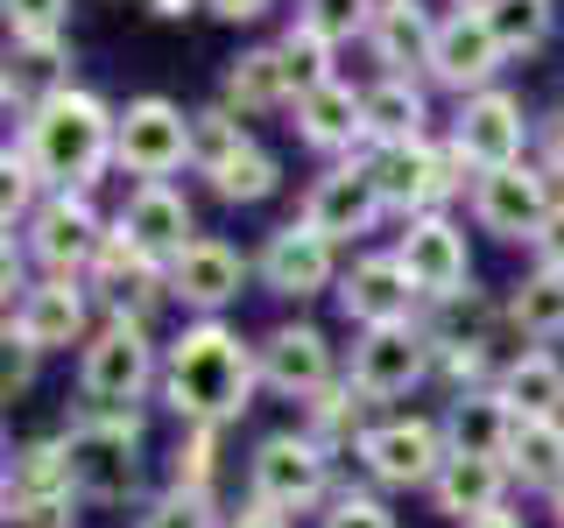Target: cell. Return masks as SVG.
<instances>
[{"label": "cell", "mask_w": 564, "mask_h": 528, "mask_svg": "<svg viewBox=\"0 0 564 528\" xmlns=\"http://www.w3.org/2000/svg\"><path fill=\"white\" fill-rule=\"evenodd\" d=\"M254 387H261L254 345L226 317H198L163 345V402L184 416V430L191 422H212V430L240 422L254 409Z\"/></svg>", "instance_id": "obj_1"}, {"label": "cell", "mask_w": 564, "mask_h": 528, "mask_svg": "<svg viewBox=\"0 0 564 528\" xmlns=\"http://www.w3.org/2000/svg\"><path fill=\"white\" fill-rule=\"evenodd\" d=\"M14 148L29 155V169L43 176V198L50 190H93L106 169L120 163V113L99 92L70 85V92L43 99L22 120V141Z\"/></svg>", "instance_id": "obj_2"}, {"label": "cell", "mask_w": 564, "mask_h": 528, "mask_svg": "<svg viewBox=\"0 0 564 528\" xmlns=\"http://www.w3.org/2000/svg\"><path fill=\"white\" fill-rule=\"evenodd\" d=\"M70 486L93 507H128L141 493V409H85L64 430Z\"/></svg>", "instance_id": "obj_3"}, {"label": "cell", "mask_w": 564, "mask_h": 528, "mask_svg": "<svg viewBox=\"0 0 564 528\" xmlns=\"http://www.w3.org/2000/svg\"><path fill=\"white\" fill-rule=\"evenodd\" d=\"M247 501L275 507V515H311L332 507V451L311 430H275L247 458Z\"/></svg>", "instance_id": "obj_4"}, {"label": "cell", "mask_w": 564, "mask_h": 528, "mask_svg": "<svg viewBox=\"0 0 564 528\" xmlns=\"http://www.w3.org/2000/svg\"><path fill=\"white\" fill-rule=\"evenodd\" d=\"M149 387H163V352L149 324H99L78 352V395L85 409H134Z\"/></svg>", "instance_id": "obj_5"}, {"label": "cell", "mask_w": 564, "mask_h": 528, "mask_svg": "<svg viewBox=\"0 0 564 528\" xmlns=\"http://www.w3.org/2000/svg\"><path fill=\"white\" fill-rule=\"evenodd\" d=\"M367 169H375V184H381V205L388 211H402V219H431V211H445L458 190H466V155L452 148H437L431 134L423 141H402V148H367Z\"/></svg>", "instance_id": "obj_6"}, {"label": "cell", "mask_w": 564, "mask_h": 528, "mask_svg": "<svg viewBox=\"0 0 564 528\" xmlns=\"http://www.w3.org/2000/svg\"><path fill=\"white\" fill-rule=\"evenodd\" d=\"M106 233H113V226L99 219L93 190H50V198L35 205V219L22 226V246H29L35 268H43V282H85Z\"/></svg>", "instance_id": "obj_7"}, {"label": "cell", "mask_w": 564, "mask_h": 528, "mask_svg": "<svg viewBox=\"0 0 564 528\" xmlns=\"http://www.w3.org/2000/svg\"><path fill=\"white\" fill-rule=\"evenodd\" d=\"M85 289H93V304L106 310V324H149V317L170 304V268L149 261L113 226L106 246H99V261H93V275H85Z\"/></svg>", "instance_id": "obj_8"}, {"label": "cell", "mask_w": 564, "mask_h": 528, "mask_svg": "<svg viewBox=\"0 0 564 528\" xmlns=\"http://www.w3.org/2000/svg\"><path fill=\"white\" fill-rule=\"evenodd\" d=\"M191 163V113L163 92H141L120 106V169L141 184H170Z\"/></svg>", "instance_id": "obj_9"}, {"label": "cell", "mask_w": 564, "mask_h": 528, "mask_svg": "<svg viewBox=\"0 0 564 528\" xmlns=\"http://www.w3.org/2000/svg\"><path fill=\"white\" fill-rule=\"evenodd\" d=\"M423 374H437L431 324H381V331H360V339H352V366H346V381L360 387L367 402H395V395H410Z\"/></svg>", "instance_id": "obj_10"}, {"label": "cell", "mask_w": 564, "mask_h": 528, "mask_svg": "<svg viewBox=\"0 0 564 528\" xmlns=\"http://www.w3.org/2000/svg\"><path fill=\"white\" fill-rule=\"evenodd\" d=\"M352 458L367 465L375 486H431L452 451H445V430L431 416H388L352 444Z\"/></svg>", "instance_id": "obj_11"}, {"label": "cell", "mask_w": 564, "mask_h": 528, "mask_svg": "<svg viewBox=\"0 0 564 528\" xmlns=\"http://www.w3.org/2000/svg\"><path fill=\"white\" fill-rule=\"evenodd\" d=\"M551 211H557V184L543 176V163L473 176V219H480V233H494V240H536Z\"/></svg>", "instance_id": "obj_12"}, {"label": "cell", "mask_w": 564, "mask_h": 528, "mask_svg": "<svg viewBox=\"0 0 564 528\" xmlns=\"http://www.w3.org/2000/svg\"><path fill=\"white\" fill-rule=\"evenodd\" d=\"M395 261L402 275L416 282L423 304H458V296L473 289V254H466V233L445 219V211H431V219H410L395 240Z\"/></svg>", "instance_id": "obj_13"}, {"label": "cell", "mask_w": 564, "mask_h": 528, "mask_svg": "<svg viewBox=\"0 0 564 528\" xmlns=\"http://www.w3.org/2000/svg\"><path fill=\"white\" fill-rule=\"evenodd\" d=\"M452 148L466 155L473 176H494V169H516L522 148H529V120H522V99L516 92H473L458 99V120H452Z\"/></svg>", "instance_id": "obj_14"}, {"label": "cell", "mask_w": 564, "mask_h": 528, "mask_svg": "<svg viewBox=\"0 0 564 528\" xmlns=\"http://www.w3.org/2000/svg\"><path fill=\"white\" fill-rule=\"evenodd\" d=\"M381 211H388V205H381V184H375V169H367V155L332 163V169L304 190V226H311V233H325L332 246L375 233Z\"/></svg>", "instance_id": "obj_15"}, {"label": "cell", "mask_w": 564, "mask_h": 528, "mask_svg": "<svg viewBox=\"0 0 564 528\" xmlns=\"http://www.w3.org/2000/svg\"><path fill=\"white\" fill-rule=\"evenodd\" d=\"M254 275H261L269 296H296V304H304L317 289H339V246L325 233H311L304 219H290V226H275V233L261 240Z\"/></svg>", "instance_id": "obj_16"}, {"label": "cell", "mask_w": 564, "mask_h": 528, "mask_svg": "<svg viewBox=\"0 0 564 528\" xmlns=\"http://www.w3.org/2000/svg\"><path fill=\"white\" fill-rule=\"evenodd\" d=\"M508 50L494 43L487 14L480 8H452L445 22H437V50H431V78L445 85V92L473 99V92H494V78H501Z\"/></svg>", "instance_id": "obj_17"}, {"label": "cell", "mask_w": 564, "mask_h": 528, "mask_svg": "<svg viewBox=\"0 0 564 528\" xmlns=\"http://www.w3.org/2000/svg\"><path fill=\"white\" fill-rule=\"evenodd\" d=\"M254 366H261V387H275V395H290V402H311V395H325L332 381V339L317 324H275V331H261L254 339Z\"/></svg>", "instance_id": "obj_18"}, {"label": "cell", "mask_w": 564, "mask_h": 528, "mask_svg": "<svg viewBox=\"0 0 564 528\" xmlns=\"http://www.w3.org/2000/svg\"><path fill=\"white\" fill-rule=\"evenodd\" d=\"M339 310H346V324H360V331H381V324H416V282L402 275V261L395 254H360L352 268L339 275Z\"/></svg>", "instance_id": "obj_19"}, {"label": "cell", "mask_w": 564, "mask_h": 528, "mask_svg": "<svg viewBox=\"0 0 564 528\" xmlns=\"http://www.w3.org/2000/svg\"><path fill=\"white\" fill-rule=\"evenodd\" d=\"M8 331L35 352H64V345L85 352V339H93V289L85 282H29Z\"/></svg>", "instance_id": "obj_20"}, {"label": "cell", "mask_w": 564, "mask_h": 528, "mask_svg": "<svg viewBox=\"0 0 564 528\" xmlns=\"http://www.w3.org/2000/svg\"><path fill=\"white\" fill-rule=\"evenodd\" d=\"M247 261H240V246H226V240H212V233H198L184 246V254L170 261V296L184 310H198V317H219L234 296L247 289Z\"/></svg>", "instance_id": "obj_21"}, {"label": "cell", "mask_w": 564, "mask_h": 528, "mask_svg": "<svg viewBox=\"0 0 564 528\" xmlns=\"http://www.w3.org/2000/svg\"><path fill=\"white\" fill-rule=\"evenodd\" d=\"M113 226H120V233H128V240H134V246H141L149 261H163V268H170L176 254H184L191 240H198V219H191V198H184L176 184H134Z\"/></svg>", "instance_id": "obj_22"}, {"label": "cell", "mask_w": 564, "mask_h": 528, "mask_svg": "<svg viewBox=\"0 0 564 528\" xmlns=\"http://www.w3.org/2000/svg\"><path fill=\"white\" fill-rule=\"evenodd\" d=\"M516 402L501 387H466V395L445 402L437 430H445V451L452 458H501L508 465V444H516Z\"/></svg>", "instance_id": "obj_23"}, {"label": "cell", "mask_w": 564, "mask_h": 528, "mask_svg": "<svg viewBox=\"0 0 564 528\" xmlns=\"http://www.w3.org/2000/svg\"><path fill=\"white\" fill-rule=\"evenodd\" d=\"M296 134H304V148L317 155H367V92H352V85H325V92H304L296 99Z\"/></svg>", "instance_id": "obj_24"}, {"label": "cell", "mask_w": 564, "mask_h": 528, "mask_svg": "<svg viewBox=\"0 0 564 528\" xmlns=\"http://www.w3.org/2000/svg\"><path fill=\"white\" fill-rule=\"evenodd\" d=\"M367 50H375L381 78H410V70H431L437 50V14L423 0H381L375 29H367Z\"/></svg>", "instance_id": "obj_25"}, {"label": "cell", "mask_w": 564, "mask_h": 528, "mask_svg": "<svg viewBox=\"0 0 564 528\" xmlns=\"http://www.w3.org/2000/svg\"><path fill=\"white\" fill-rule=\"evenodd\" d=\"M219 99L234 106V113H275V106H296V85H290V64H282V43H261V50H240L234 64H226V85Z\"/></svg>", "instance_id": "obj_26"}, {"label": "cell", "mask_w": 564, "mask_h": 528, "mask_svg": "<svg viewBox=\"0 0 564 528\" xmlns=\"http://www.w3.org/2000/svg\"><path fill=\"white\" fill-rule=\"evenodd\" d=\"M431 501H437V515H452L466 528L487 507H508V465L501 458H445V472L431 480Z\"/></svg>", "instance_id": "obj_27"}, {"label": "cell", "mask_w": 564, "mask_h": 528, "mask_svg": "<svg viewBox=\"0 0 564 528\" xmlns=\"http://www.w3.org/2000/svg\"><path fill=\"white\" fill-rule=\"evenodd\" d=\"M70 50L64 43H14L8 50V70H0V99H8V113H35L43 99L70 92Z\"/></svg>", "instance_id": "obj_28"}, {"label": "cell", "mask_w": 564, "mask_h": 528, "mask_svg": "<svg viewBox=\"0 0 564 528\" xmlns=\"http://www.w3.org/2000/svg\"><path fill=\"white\" fill-rule=\"evenodd\" d=\"M35 501H78L64 437H29V444L8 458V515L14 507H35Z\"/></svg>", "instance_id": "obj_29"}, {"label": "cell", "mask_w": 564, "mask_h": 528, "mask_svg": "<svg viewBox=\"0 0 564 528\" xmlns=\"http://www.w3.org/2000/svg\"><path fill=\"white\" fill-rule=\"evenodd\" d=\"M423 120H431V99H423L416 78H375L367 85V148L423 141Z\"/></svg>", "instance_id": "obj_30"}, {"label": "cell", "mask_w": 564, "mask_h": 528, "mask_svg": "<svg viewBox=\"0 0 564 528\" xmlns=\"http://www.w3.org/2000/svg\"><path fill=\"white\" fill-rule=\"evenodd\" d=\"M508 480L536 486L543 501L564 480V416H522L516 422V444H508Z\"/></svg>", "instance_id": "obj_31"}, {"label": "cell", "mask_w": 564, "mask_h": 528, "mask_svg": "<svg viewBox=\"0 0 564 528\" xmlns=\"http://www.w3.org/2000/svg\"><path fill=\"white\" fill-rule=\"evenodd\" d=\"M494 387L516 402V416H564V366L551 352H516Z\"/></svg>", "instance_id": "obj_32"}, {"label": "cell", "mask_w": 564, "mask_h": 528, "mask_svg": "<svg viewBox=\"0 0 564 528\" xmlns=\"http://www.w3.org/2000/svg\"><path fill=\"white\" fill-rule=\"evenodd\" d=\"M508 324H516L522 339H536V345L564 339V275L557 268L522 275L516 289H508Z\"/></svg>", "instance_id": "obj_33"}, {"label": "cell", "mask_w": 564, "mask_h": 528, "mask_svg": "<svg viewBox=\"0 0 564 528\" xmlns=\"http://www.w3.org/2000/svg\"><path fill=\"white\" fill-rule=\"evenodd\" d=\"M367 409H375V402H367L352 381H332L325 395H311V402H304V430H311L325 451H339V444H360V437L375 430V422H367Z\"/></svg>", "instance_id": "obj_34"}, {"label": "cell", "mask_w": 564, "mask_h": 528, "mask_svg": "<svg viewBox=\"0 0 564 528\" xmlns=\"http://www.w3.org/2000/svg\"><path fill=\"white\" fill-rule=\"evenodd\" d=\"M240 148H254V134H247V120H240L226 99L191 113V169H198V176H219Z\"/></svg>", "instance_id": "obj_35"}, {"label": "cell", "mask_w": 564, "mask_h": 528, "mask_svg": "<svg viewBox=\"0 0 564 528\" xmlns=\"http://www.w3.org/2000/svg\"><path fill=\"white\" fill-rule=\"evenodd\" d=\"M480 14H487L494 43H501L508 57L543 50V43H551V29H557V0H487Z\"/></svg>", "instance_id": "obj_36"}, {"label": "cell", "mask_w": 564, "mask_h": 528, "mask_svg": "<svg viewBox=\"0 0 564 528\" xmlns=\"http://www.w3.org/2000/svg\"><path fill=\"white\" fill-rule=\"evenodd\" d=\"M282 64H290L296 99L339 85V70H332V64H339V43H332V35H317L311 22H290V29H282Z\"/></svg>", "instance_id": "obj_37"}, {"label": "cell", "mask_w": 564, "mask_h": 528, "mask_svg": "<svg viewBox=\"0 0 564 528\" xmlns=\"http://www.w3.org/2000/svg\"><path fill=\"white\" fill-rule=\"evenodd\" d=\"M134 528H226V507L198 486H163L149 507H141Z\"/></svg>", "instance_id": "obj_38"}, {"label": "cell", "mask_w": 564, "mask_h": 528, "mask_svg": "<svg viewBox=\"0 0 564 528\" xmlns=\"http://www.w3.org/2000/svg\"><path fill=\"white\" fill-rule=\"evenodd\" d=\"M275 184H282V169H275V155L261 148V141H254V148H240L234 163L212 176V190H219L226 205H261V198H275Z\"/></svg>", "instance_id": "obj_39"}, {"label": "cell", "mask_w": 564, "mask_h": 528, "mask_svg": "<svg viewBox=\"0 0 564 528\" xmlns=\"http://www.w3.org/2000/svg\"><path fill=\"white\" fill-rule=\"evenodd\" d=\"M431 345H437V374L452 381V395H466V387H487V366H494L487 339H437V331H431Z\"/></svg>", "instance_id": "obj_40"}, {"label": "cell", "mask_w": 564, "mask_h": 528, "mask_svg": "<svg viewBox=\"0 0 564 528\" xmlns=\"http://www.w3.org/2000/svg\"><path fill=\"white\" fill-rule=\"evenodd\" d=\"M375 8H381V0H304V14H296V22H311L317 35L346 43V35H367V29H375Z\"/></svg>", "instance_id": "obj_41"}, {"label": "cell", "mask_w": 564, "mask_h": 528, "mask_svg": "<svg viewBox=\"0 0 564 528\" xmlns=\"http://www.w3.org/2000/svg\"><path fill=\"white\" fill-rule=\"evenodd\" d=\"M212 472H219V430H212V422H191L184 444H176V480H170V486L212 493Z\"/></svg>", "instance_id": "obj_42"}, {"label": "cell", "mask_w": 564, "mask_h": 528, "mask_svg": "<svg viewBox=\"0 0 564 528\" xmlns=\"http://www.w3.org/2000/svg\"><path fill=\"white\" fill-rule=\"evenodd\" d=\"M0 8H8L14 43H64V8L70 0H0Z\"/></svg>", "instance_id": "obj_43"}, {"label": "cell", "mask_w": 564, "mask_h": 528, "mask_svg": "<svg viewBox=\"0 0 564 528\" xmlns=\"http://www.w3.org/2000/svg\"><path fill=\"white\" fill-rule=\"evenodd\" d=\"M317 528H395V515H388V501L381 493H332V507H325V521Z\"/></svg>", "instance_id": "obj_44"}, {"label": "cell", "mask_w": 564, "mask_h": 528, "mask_svg": "<svg viewBox=\"0 0 564 528\" xmlns=\"http://www.w3.org/2000/svg\"><path fill=\"white\" fill-rule=\"evenodd\" d=\"M35 360H43V352H35V345H22V339L8 331V366H0V395H8V402H22V395H29V381H35Z\"/></svg>", "instance_id": "obj_45"}, {"label": "cell", "mask_w": 564, "mask_h": 528, "mask_svg": "<svg viewBox=\"0 0 564 528\" xmlns=\"http://www.w3.org/2000/svg\"><path fill=\"white\" fill-rule=\"evenodd\" d=\"M536 163L551 184H564V106H551L543 113V128H536Z\"/></svg>", "instance_id": "obj_46"}, {"label": "cell", "mask_w": 564, "mask_h": 528, "mask_svg": "<svg viewBox=\"0 0 564 528\" xmlns=\"http://www.w3.org/2000/svg\"><path fill=\"white\" fill-rule=\"evenodd\" d=\"M78 501H35V507H14L8 528H78V515H70Z\"/></svg>", "instance_id": "obj_47"}, {"label": "cell", "mask_w": 564, "mask_h": 528, "mask_svg": "<svg viewBox=\"0 0 564 528\" xmlns=\"http://www.w3.org/2000/svg\"><path fill=\"white\" fill-rule=\"evenodd\" d=\"M529 254H536V268H557L564 275V198H557L551 219H543V233L529 240Z\"/></svg>", "instance_id": "obj_48"}, {"label": "cell", "mask_w": 564, "mask_h": 528, "mask_svg": "<svg viewBox=\"0 0 564 528\" xmlns=\"http://www.w3.org/2000/svg\"><path fill=\"white\" fill-rule=\"evenodd\" d=\"M226 528H290V515H275V507H261V501H240L234 515H226Z\"/></svg>", "instance_id": "obj_49"}, {"label": "cell", "mask_w": 564, "mask_h": 528, "mask_svg": "<svg viewBox=\"0 0 564 528\" xmlns=\"http://www.w3.org/2000/svg\"><path fill=\"white\" fill-rule=\"evenodd\" d=\"M205 8L219 14V22H234V29H240V22H261V14H269L275 0H205Z\"/></svg>", "instance_id": "obj_50"}, {"label": "cell", "mask_w": 564, "mask_h": 528, "mask_svg": "<svg viewBox=\"0 0 564 528\" xmlns=\"http://www.w3.org/2000/svg\"><path fill=\"white\" fill-rule=\"evenodd\" d=\"M198 8H205V0H149L155 22H184V14H198Z\"/></svg>", "instance_id": "obj_51"}, {"label": "cell", "mask_w": 564, "mask_h": 528, "mask_svg": "<svg viewBox=\"0 0 564 528\" xmlns=\"http://www.w3.org/2000/svg\"><path fill=\"white\" fill-rule=\"evenodd\" d=\"M466 528H529V521L516 515V507H487V515H473Z\"/></svg>", "instance_id": "obj_52"}, {"label": "cell", "mask_w": 564, "mask_h": 528, "mask_svg": "<svg viewBox=\"0 0 564 528\" xmlns=\"http://www.w3.org/2000/svg\"><path fill=\"white\" fill-rule=\"evenodd\" d=\"M551 515H557V528H564V480H557V493H551Z\"/></svg>", "instance_id": "obj_53"}, {"label": "cell", "mask_w": 564, "mask_h": 528, "mask_svg": "<svg viewBox=\"0 0 564 528\" xmlns=\"http://www.w3.org/2000/svg\"><path fill=\"white\" fill-rule=\"evenodd\" d=\"M452 8H487V0H452Z\"/></svg>", "instance_id": "obj_54"}]
</instances>
